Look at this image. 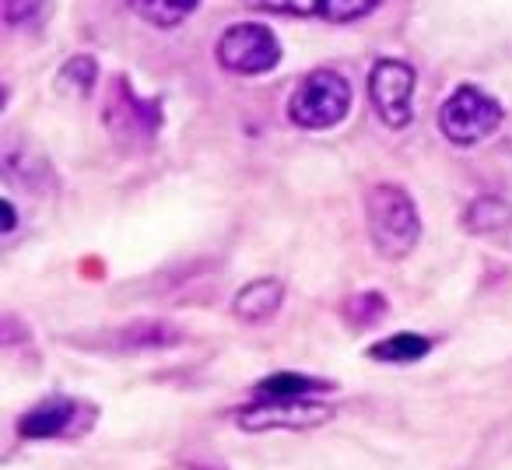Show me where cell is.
<instances>
[{
  "instance_id": "9a60e30c",
  "label": "cell",
  "mask_w": 512,
  "mask_h": 470,
  "mask_svg": "<svg viewBox=\"0 0 512 470\" xmlns=\"http://www.w3.org/2000/svg\"><path fill=\"white\" fill-rule=\"evenodd\" d=\"M383 309H386L383 295L369 292V295H355V299L344 306V316H348L351 323H372V320H379V316H383Z\"/></svg>"
},
{
  "instance_id": "6da1fadb",
  "label": "cell",
  "mask_w": 512,
  "mask_h": 470,
  "mask_svg": "<svg viewBox=\"0 0 512 470\" xmlns=\"http://www.w3.org/2000/svg\"><path fill=\"white\" fill-rule=\"evenodd\" d=\"M365 221H369L372 246L379 257L400 260L418 246L421 239V218L414 207L411 193L404 186L376 183L365 197Z\"/></svg>"
},
{
  "instance_id": "5b68a950",
  "label": "cell",
  "mask_w": 512,
  "mask_h": 470,
  "mask_svg": "<svg viewBox=\"0 0 512 470\" xmlns=\"http://www.w3.org/2000/svg\"><path fill=\"white\" fill-rule=\"evenodd\" d=\"M334 418V407L316 404L309 397H264L239 411L242 432H309Z\"/></svg>"
},
{
  "instance_id": "277c9868",
  "label": "cell",
  "mask_w": 512,
  "mask_h": 470,
  "mask_svg": "<svg viewBox=\"0 0 512 470\" xmlns=\"http://www.w3.org/2000/svg\"><path fill=\"white\" fill-rule=\"evenodd\" d=\"M214 57L232 74H267L281 64V43L267 25L242 22L221 32Z\"/></svg>"
},
{
  "instance_id": "ac0fdd59",
  "label": "cell",
  "mask_w": 512,
  "mask_h": 470,
  "mask_svg": "<svg viewBox=\"0 0 512 470\" xmlns=\"http://www.w3.org/2000/svg\"><path fill=\"white\" fill-rule=\"evenodd\" d=\"M0 211H4V232H11V228H15V204H11V200H4V204H0Z\"/></svg>"
},
{
  "instance_id": "7c38bea8",
  "label": "cell",
  "mask_w": 512,
  "mask_h": 470,
  "mask_svg": "<svg viewBox=\"0 0 512 470\" xmlns=\"http://www.w3.org/2000/svg\"><path fill=\"white\" fill-rule=\"evenodd\" d=\"M197 8H200V0H144L141 8H137V15L148 18L158 29H172V25H179Z\"/></svg>"
},
{
  "instance_id": "e0dca14e",
  "label": "cell",
  "mask_w": 512,
  "mask_h": 470,
  "mask_svg": "<svg viewBox=\"0 0 512 470\" xmlns=\"http://www.w3.org/2000/svg\"><path fill=\"white\" fill-rule=\"evenodd\" d=\"M46 11V0H4V15L8 25H25V22H39Z\"/></svg>"
},
{
  "instance_id": "ba28073f",
  "label": "cell",
  "mask_w": 512,
  "mask_h": 470,
  "mask_svg": "<svg viewBox=\"0 0 512 470\" xmlns=\"http://www.w3.org/2000/svg\"><path fill=\"white\" fill-rule=\"evenodd\" d=\"M281 302H285V288H281V281L260 278V281H253V285H246L239 295H235L232 313L239 316V320H246V323H264V320H271V316L278 313Z\"/></svg>"
},
{
  "instance_id": "4fadbf2b",
  "label": "cell",
  "mask_w": 512,
  "mask_h": 470,
  "mask_svg": "<svg viewBox=\"0 0 512 470\" xmlns=\"http://www.w3.org/2000/svg\"><path fill=\"white\" fill-rule=\"evenodd\" d=\"M253 11H267V15H292V18H309L323 15L327 0H246Z\"/></svg>"
},
{
  "instance_id": "8992f818",
  "label": "cell",
  "mask_w": 512,
  "mask_h": 470,
  "mask_svg": "<svg viewBox=\"0 0 512 470\" xmlns=\"http://www.w3.org/2000/svg\"><path fill=\"white\" fill-rule=\"evenodd\" d=\"M411 92L414 71L404 60H376L369 74V99L386 127L404 130L411 123Z\"/></svg>"
},
{
  "instance_id": "9c48e42d",
  "label": "cell",
  "mask_w": 512,
  "mask_h": 470,
  "mask_svg": "<svg viewBox=\"0 0 512 470\" xmlns=\"http://www.w3.org/2000/svg\"><path fill=\"white\" fill-rule=\"evenodd\" d=\"M512 225V207L502 197H477L463 211V228L474 235H491Z\"/></svg>"
},
{
  "instance_id": "52a82bcc",
  "label": "cell",
  "mask_w": 512,
  "mask_h": 470,
  "mask_svg": "<svg viewBox=\"0 0 512 470\" xmlns=\"http://www.w3.org/2000/svg\"><path fill=\"white\" fill-rule=\"evenodd\" d=\"M74 414H78V404L67 397H53L43 400L39 407H32L29 414L18 418V435L22 439H57L71 428Z\"/></svg>"
},
{
  "instance_id": "7a4b0ae2",
  "label": "cell",
  "mask_w": 512,
  "mask_h": 470,
  "mask_svg": "<svg viewBox=\"0 0 512 470\" xmlns=\"http://www.w3.org/2000/svg\"><path fill=\"white\" fill-rule=\"evenodd\" d=\"M351 109V85L344 74L337 71H316L295 88L292 102H288V116L295 127L306 130H327L348 116Z\"/></svg>"
},
{
  "instance_id": "d6986e66",
  "label": "cell",
  "mask_w": 512,
  "mask_h": 470,
  "mask_svg": "<svg viewBox=\"0 0 512 470\" xmlns=\"http://www.w3.org/2000/svg\"><path fill=\"white\" fill-rule=\"evenodd\" d=\"M141 4H144V0H130V8H134V11L141 8Z\"/></svg>"
},
{
  "instance_id": "8fae6325",
  "label": "cell",
  "mask_w": 512,
  "mask_h": 470,
  "mask_svg": "<svg viewBox=\"0 0 512 470\" xmlns=\"http://www.w3.org/2000/svg\"><path fill=\"white\" fill-rule=\"evenodd\" d=\"M330 390L327 379H309L299 372H274L260 379V397H313V393Z\"/></svg>"
},
{
  "instance_id": "30bf717a",
  "label": "cell",
  "mask_w": 512,
  "mask_h": 470,
  "mask_svg": "<svg viewBox=\"0 0 512 470\" xmlns=\"http://www.w3.org/2000/svg\"><path fill=\"white\" fill-rule=\"evenodd\" d=\"M432 351V341L418 334H397V337H386V341L372 344L369 358L376 362H418Z\"/></svg>"
},
{
  "instance_id": "5bb4252c",
  "label": "cell",
  "mask_w": 512,
  "mask_h": 470,
  "mask_svg": "<svg viewBox=\"0 0 512 470\" xmlns=\"http://www.w3.org/2000/svg\"><path fill=\"white\" fill-rule=\"evenodd\" d=\"M379 4H383V0H327L320 18H327V22H334V25L358 22V18L372 15Z\"/></svg>"
},
{
  "instance_id": "2e32d148",
  "label": "cell",
  "mask_w": 512,
  "mask_h": 470,
  "mask_svg": "<svg viewBox=\"0 0 512 470\" xmlns=\"http://www.w3.org/2000/svg\"><path fill=\"white\" fill-rule=\"evenodd\" d=\"M95 74H99V67H95L92 57H74V60H67V67L60 71V78L71 81L78 92H88V88L95 85Z\"/></svg>"
},
{
  "instance_id": "3957f363",
  "label": "cell",
  "mask_w": 512,
  "mask_h": 470,
  "mask_svg": "<svg viewBox=\"0 0 512 470\" xmlns=\"http://www.w3.org/2000/svg\"><path fill=\"white\" fill-rule=\"evenodd\" d=\"M502 106L491 95H484L481 88H456L439 109V130L453 144H477L484 137H491L502 123Z\"/></svg>"
}]
</instances>
